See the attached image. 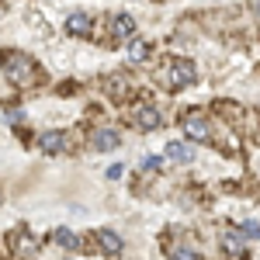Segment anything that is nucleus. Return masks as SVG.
Here are the masks:
<instances>
[{
  "mask_svg": "<svg viewBox=\"0 0 260 260\" xmlns=\"http://www.w3.org/2000/svg\"><path fill=\"white\" fill-rule=\"evenodd\" d=\"M0 66L11 77V83H18V87H31V83L39 80V66H35L31 56H24V52H4L0 56Z\"/></svg>",
  "mask_w": 260,
  "mask_h": 260,
  "instance_id": "obj_1",
  "label": "nucleus"
},
{
  "mask_svg": "<svg viewBox=\"0 0 260 260\" xmlns=\"http://www.w3.org/2000/svg\"><path fill=\"white\" fill-rule=\"evenodd\" d=\"M184 132H187L194 142H205V139H208V136H212V125H208V118H205V111L191 108V111L184 115Z\"/></svg>",
  "mask_w": 260,
  "mask_h": 260,
  "instance_id": "obj_2",
  "label": "nucleus"
},
{
  "mask_svg": "<svg viewBox=\"0 0 260 260\" xmlns=\"http://www.w3.org/2000/svg\"><path fill=\"white\" fill-rule=\"evenodd\" d=\"M90 146H94V153H111V149L121 146V136L115 128H98V132L90 136Z\"/></svg>",
  "mask_w": 260,
  "mask_h": 260,
  "instance_id": "obj_3",
  "label": "nucleus"
},
{
  "mask_svg": "<svg viewBox=\"0 0 260 260\" xmlns=\"http://www.w3.org/2000/svg\"><path fill=\"white\" fill-rule=\"evenodd\" d=\"M39 146H42V153H49V156H59V153H66L70 139H66L62 132H42V136H39Z\"/></svg>",
  "mask_w": 260,
  "mask_h": 260,
  "instance_id": "obj_4",
  "label": "nucleus"
},
{
  "mask_svg": "<svg viewBox=\"0 0 260 260\" xmlns=\"http://www.w3.org/2000/svg\"><path fill=\"white\" fill-rule=\"evenodd\" d=\"M170 80H174V87H191V83L198 80L194 62H191V59H180L177 66H174V73H170Z\"/></svg>",
  "mask_w": 260,
  "mask_h": 260,
  "instance_id": "obj_5",
  "label": "nucleus"
},
{
  "mask_svg": "<svg viewBox=\"0 0 260 260\" xmlns=\"http://www.w3.org/2000/svg\"><path fill=\"white\" fill-rule=\"evenodd\" d=\"M98 246L104 253H121V236L115 229H98Z\"/></svg>",
  "mask_w": 260,
  "mask_h": 260,
  "instance_id": "obj_6",
  "label": "nucleus"
},
{
  "mask_svg": "<svg viewBox=\"0 0 260 260\" xmlns=\"http://www.w3.org/2000/svg\"><path fill=\"white\" fill-rule=\"evenodd\" d=\"M115 28V39H136V21H132V14H118V18L111 21Z\"/></svg>",
  "mask_w": 260,
  "mask_h": 260,
  "instance_id": "obj_7",
  "label": "nucleus"
},
{
  "mask_svg": "<svg viewBox=\"0 0 260 260\" xmlns=\"http://www.w3.org/2000/svg\"><path fill=\"white\" fill-rule=\"evenodd\" d=\"M66 31H70V35H90V18H87V14H70V18H66Z\"/></svg>",
  "mask_w": 260,
  "mask_h": 260,
  "instance_id": "obj_8",
  "label": "nucleus"
},
{
  "mask_svg": "<svg viewBox=\"0 0 260 260\" xmlns=\"http://www.w3.org/2000/svg\"><path fill=\"white\" fill-rule=\"evenodd\" d=\"M167 156H170L174 163H191L194 160V149L184 146V142H170V146H167Z\"/></svg>",
  "mask_w": 260,
  "mask_h": 260,
  "instance_id": "obj_9",
  "label": "nucleus"
},
{
  "mask_svg": "<svg viewBox=\"0 0 260 260\" xmlns=\"http://www.w3.org/2000/svg\"><path fill=\"white\" fill-rule=\"evenodd\" d=\"M136 125H139V128H156V125H160V111H156V108H139Z\"/></svg>",
  "mask_w": 260,
  "mask_h": 260,
  "instance_id": "obj_10",
  "label": "nucleus"
},
{
  "mask_svg": "<svg viewBox=\"0 0 260 260\" xmlns=\"http://www.w3.org/2000/svg\"><path fill=\"white\" fill-rule=\"evenodd\" d=\"M146 56H149V42L146 39H132L128 42V59L132 62H142Z\"/></svg>",
  "mask_w": 260,
  "mask_h": 260,
  "instance_id": "obj_11",
  "label": "nucleus"
},
{
  "mask_svg": "<svg viewBox=\"0 0 260 260\" xmlns=\"http://www.w3.org/2000/svg\"><path fill=\"white\" fill-rule=\"evenodd\" d=\"M56 243L66 246V250H80V236L73 229H56Z\"/></svg>",
  "mask_w": 260,
  "mask_h": 260,
  "instance_id": "obj_12",
  "label": "nucleus"
},
{
  "mask_svg": "<svg viewBox=\"0 0 260 260\" xmlns=\"http://www.w3.org/2000/svg\"><path fill=\"white\" fill-rule=\"evenodd\" d=\"M222 246H225V253H240V250H243V240L236 236V233H225V236H222Z\"/></svg>",
  "mask_w": 260,
  "mask_h": 260,
  "instance_id": "obj_13",
  "label": "nucleus"
},
{
  "mask_svg": "<svg viewBox=\"0 0 260 260\" xmlns=\"http://www.w3.org/2000/svg\"><path fill=\"white\" fill-rule=\"evenodd\" d=\"M170 257H174V260H201L191 246H177V250H170Z\"/></svg>",
  "mask_w": 260,
  "mask_h": 260,
  "instance_id": "obj_14",
  "label": "nucleus"
},
{
  "mask_svg": "<svg viewBox=\"0 0 260 260\" xmlns=\"http://www.w3.org/2000/svg\"><path fill=\"white\" fill-rule=\"evenodd\" d=\"M243 236H250V240H260V225H257V222H243Z\"/></svg>",
  "mask_w": 260,
  "mask_h": 260,
  "instance_id": "obj_15",
  "label": "nucleus"
},
{
  "mask_svg": "<svg viewBox=\"0 0 260 260\" xmlns=\"http://www.w3.org/2000/svg\"><path fill=\"white\" fill-rule=\"evenodd\" d=\"M121 170H125V167H121V163H111V167H108V174H104V177H108V180H118V177H121Z\"/></svg>",
  "mask_w": 260,
  "mask_h": 260,
  "instance_id": "obj_16",
  "label": "nucleus"
},
{
  "mask_svg": "<svg viewBox=\"0 0 260 260\" xmlns=\"http://www.w3.org/2000/svg\"><path fill=\"white\" fill-rule=\"evenodd\" d=\"M142 167H146V170H160V156H146Z\"/></svg>",
  "mask_w": 260,
  "mask_h": 260,
  "instance_id": "obj_17",
  "label": "nucleus"
},
{
  "mask_svg": "<svg viewBox=\"0 0 260 260\" xmlns=\"http://www.w3.org/2000/svg\"><path fill=\"white\" fill-rule=\"evenodd\" d=\"M253 11H257V14H260V0H257V4H253Z\"/></svg>",
  "mask_w": 260,
  "mask_h": 260,
  "instance_id": "obj_18",
  "label": "nucleus"
}]
</instances>
